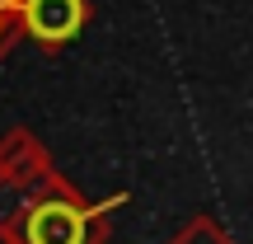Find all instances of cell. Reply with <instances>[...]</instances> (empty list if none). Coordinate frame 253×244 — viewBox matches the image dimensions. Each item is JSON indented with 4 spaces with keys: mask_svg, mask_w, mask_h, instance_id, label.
Masks as SVG:
<instances>
[{
    "mask_svg": "<svg viewBox=\"0 0 253 244\" xmlns=\"http://www.w3.org/2000/svg\"><path fill=\"white\" fill-rule=\"evenodd\" d=\"M118 202H84L71 179L47 188L33 207L19 216L5 244H103L108 240V211Z\"/></svg>",
    "mask_w": 253,
    "mask_h": 244,
    "instance_id": "obj_1",
    "label": "cell"
},
{
    "mask_svg": "<svg viewBox=\"0 0 253 244\" xmlns=\"http://www.w3.org/2000/svg\"><path fill=\"white\" fill-rule=\"evenodd\" d=\"M14 19H19V33L33 38L42 52H61L66 43L89 28L94 9L89 0H14Z\"/></svg>",
    "mask_w": 253,
    "mask_h": 244,
    "instance_id": "obj_2",
    "label": "cell"
},
{
    "mask_svg": "<svg viewBox=\"0 0 253 244\" xmlns=\"http://www.w3.org/2000/svg\"><path fill=\"white\" fill-rule=\"evenodd\" d=\"M169 244H235V240L225 235V226H220L216 216H192Z\"/></svg>",
    "mask_w": 253,
    "mask_h": 244,
    "instance_id": "obj_3",
    "label": "cell"
},
{
    "mask_svg": "<svg viewBox=\"0 0 253 244\" xmlns=\"http://www.w3.org/2000/svg\"><path fill=\"white\" fill-rule=\"evenodd\" d=\"M19 38L24 33H19V19H14V0H0V56H5Z\"/></svg>",
    "mask_w": 253,
    "mask_h": 244,
    "instance_id": "obj_4",
    "label": "cell"
}]
</instances>
